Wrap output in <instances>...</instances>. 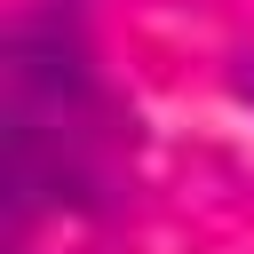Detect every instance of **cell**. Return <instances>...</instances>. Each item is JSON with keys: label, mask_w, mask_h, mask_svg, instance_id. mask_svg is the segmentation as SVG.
I'll return each instance as SVG.
<instances>
[{"label": "cell", "mask_w": 254, "mask_h": 254, "mask_svg": "<svg viewBox=\"0 0 254 254\" xmlns=\"http://www.w3.org/2000/svg\"><path fill=\"white\" fill-rule=\"evenodd\" d=\"M230 95H238V103H246V111H254V48H246V56H238V64H230Z\"/></svg>", "instance_id": "cell-1"}]
</instances>
